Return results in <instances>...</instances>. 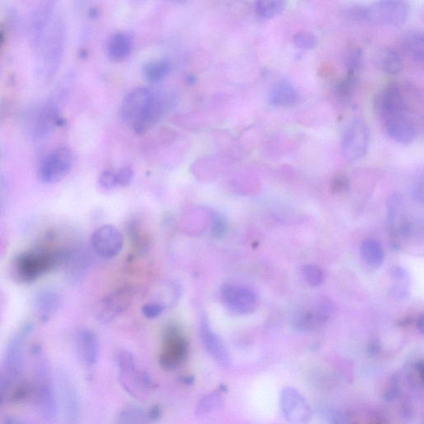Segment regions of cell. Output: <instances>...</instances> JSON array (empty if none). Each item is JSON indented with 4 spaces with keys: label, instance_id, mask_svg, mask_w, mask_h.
Returning <instances> with one entry per match:
<instances>
[{
    "label": "cell",
    "instance_id": "6da1fadb",
    "mask_svg": "<svg viewBox=\"0 0 424 424\" xmlns=\"http://www.w3.org/2000/svg\"><path fill=\"white\" fill-rule=\"evenodd\" d=\"M168 105L167 97L162 92L138 87L123 98L120 116L134 132L141 133L161 120Z\"/></svg>",
    "mask_w": 424,
    "mask_h": 424
},
{
    "label": "cell",
    "instance_id": "7a4b0ae2",
    "mask_svg": "<svg viewBox=\"0 0 424 424\" xmlns=\"http://www.w3.org/2000/svg\"><path fill=\"white\" fill-rule=\"evenodd\" d=\"M66 49V26L63 19H56L37 50L39 59L36 74L40 81L54 79L63 61Z\"/></svg>",
    "mask_w": 424,
    "mask_h": 424
},
{
    "label": "cell",
    "instance_id": "3957f363",
    "mask_svg": "<svg viewBox=\"0 0 424 424\" xmlns=\"http://www.w3.org/2000/svg\"><path fill=\"white\" fill-rule=\"evenodd\" d=\"M63 261V253L39 251L26 252L14 262V272L19 281L31 282Z\"/></svg>",
    "mask_w": 424,
    "mask_h": 424
},
{
    "label": "cell",
    "instance_id": "277c9868",
    "mask_svg": "<svg viewBox=\"0 0 424 424\" xmlns=\"http://www.w3.org/2000/svg\"><path fill=\"white\" fill-rule=\"evenodd\" d=\"M121 382L128 394L144 399L148 392L153 390V383L147 372L139 370L136 360L128 351L122 350L118 355Z\"/></svg>",
    "mask_w": 424,
    "mask_h": 424
},
{
    "label": "cell",
    "instance_id": "5b68a950",
    "mask_svg": "<svg viewBox=\"0 0 424 424\" xmlns=\"http://www.w3.org/2000/svg\"><path fill=\"white\" fill-rule=\"evenodd\" d=\"M408 14L407 4L403 0H379L363 7L362 21L381 26H401Z\"/></svg>",
    "mask_w": 424,
    "mask_h": 424
},
{
    "label": "cell",
    "instance_id": "8992f818",
    "mask_svg": "<svg viewBox=\"0 0 424 424\" xmlns=\"http://www.w3.org/2000/svg\"><path fill=\"white\" fill-rule=\"evenodd\" d=\"M413 111L410 108H397L380 115L386 132L393 141L402 144L415 141L418 128Z\"/></svg>",
    "mask_w": 424,
    "mask_h": 424
},
{
    "label": "cell",
    "instance_id": "52a82bcc",
    "mask_svg": "<svg viewBox=\"0 0 424 424\" xmlns=\"http://www.w3.org/2000/svg\"><path fill=\"white\" fill-rule=\"evenodd\" d=\"M36 400L46 420H55L59 413L58 400L51 380L50 365L45 360H40L37 367Z\"/></svg>",
    "mask_w": 424,
    "mask_h": 424
},
{
    "label": "cell",
    "instance_id": "ba28073f",
    "mask_svg": "<svg viewBox=\"0 0 424 424\" xmlns=\"http://www.w3.org/2000/svg\"><path fill=\"white\" fill-rule=\"evenodd\" d=\"M370 132L364 121L353 118L344 128L341 137V150L350 163L363 158L368 150Z\"/></svg>",
    "mask_w": 424,
    "mask_h": 424
},
{
    "label": "cell",
    "instance_id": "9c48e42d",
    "mask_svg": "<svg viewBox=\"0 0 424 424\" xmlns=\"http://www.w3.org/2000/svg\"><path fill=\"white\" fill-rule=\"evenodd\" d=\"M74 156L69 148L59 147L43 160L39 167V178L44 183H56L71 172Z\"/></svg>",
    "mask_w": 424,
    "mask_h": 424
},
{
    "label": "cell",
    "instance_id": "30bf717a",
    "mask_svg": "<svg viewBox=\"0 0 424 424\" xmlns=\"http://www.w3.org/2000/svg\"><path fill=\"white\" fill-rule=\"evenodd\" d=\"M279 405L283 418L289 423L304 424L312 420L313 411L309 402L293 387L283 388L279 396Z\"/></svg>",
    "mask_w": 424,
    "mask_h": 424
},
{
    "label": "cell",
    "instance_id": "8fae6325",
    "mask_svg": "<svg viewBox=\"0 0 424 424\" xmlns=\"http://www.w3.org/2000/svg\"><path fill=\"white\" fill-rule=\"evenodd\" d=\"M32 330V325L28 323L15 333L5 349L4 358V370L10 382L16 380L24 366V348L26 339Z\"/></svg>",
    "mask_w": 424,
    "mask_h": 424
},
{
    "label": "cell",
    "instance_id": "7c38bea8",
    "mask_svg": "<svg viewBox=\"0 0 424 424\" xmlns=\"http://www.w3.org/2000/svg\"><path fill=\"white\" fill-rule=\"evenodd\" d=\"M58 0H40L31 19L29 36L30 42L37 51L44 42L54 24V15Z\"/></svg>",
    "mask_w": 424,
    "mask_h": 424
},
{
    "label": "cell",
    "instance_id": "4fadbf2b",
    "mask_svg": "<svg viewBox=\"0 0 424 424\" xmlns=\"http://www.w3.org/2000/svg\"><path fill=\"white\" fill-rule=\"evenodd\" d=\"M221 298L225 306L238 315L254 313L258 306L257 297L251 289L235 284H227L221 288Z\"/></svg>",
    "mask_w": 424,
    "mask_h": 424
},
{
    "label": "cell",
    "instance_id": "5bb4252c",
    "mask_svg": "<svg viewBox=\"0 0 424 424\" xmlns=\"http://www.w3.org/2000/svg\"><path fill=\"white\" fill-rule=\"evenodd\" d=\"M56 382L65 418L69 422H76L80 415V400L74 383L64 370H58Z\"/></svg>",
    "mask_w": 424,
    "mask_h": 424
},
{
    "label": "cell",
    "instance_id": "9a60e30c",
    "mask_svg": "<svg viewBox=\"0 0 424 424\" xmlns=\"http://www.w3.org/2000/svg\"><path fill=\"white\" fill-rule=\"evenodd\" d=\"M93 250L98 256L111 258L120 254L123 249V238L121 232L113 226H104L95 231L91 237Z\"/></svg>",
    "mask_w": 424,
    "mask_h": 424
},
{
    "label": "cell",
    "instance_id": "2e32d148",
    "mask_svg": "<svg viewBox=\"0 0 424 424\" xmlns=\"http://www.w3.org/2000/svg\"><path fill=\"white\" fill-rule=\"evenodd\" d=\"M387 219L390 235L394 238L410 236L412 231V225L405 213L403 196L400 193L390 196L387 203Z\"/></svg>",
    "mask_w": 424,
    "mask_h": 424
},
{
    "label": "cell",
    "instance_id": "e0dca14e",
    "mask_svg": "<svg viewBox=\"0 0 424 424\" xmlns=\"http://www.w3.org/2000/svg\"><path fill=\"white\" fill-rule=\"evenodd\" d=\"M131 292L121 289L113 292L102 300L96 311L97 319L101 323H110L131 306Z\"/></svg>",
    "mask_w": 424,
    "mask_h": 424
},
{
    "label": "cell",
    "instance_id": "ac0fdd59",
    "mask_svg": "<svg viewBox=\"0 0 424 424\" xmlns=\"http://www.w3.org/2000/svg\"><path fill=\"white\" fill-rule=\"evenodd\" d=\"M188 343L178 333L175 328H169L166 335V341L163 353L160 358V364L165 369L173 370L177 368L188 355Z\"/></svg>",
    "mask_w": 424,
    "mask_h": 424
},
{
    "label": "cell",
    "instance_id": "d6986e66",
    "mask_svg": "<svg viewBox=\"0 0 424 424\" xmlns=\"http://www.w3.org/2000/svg\"><path fill=\"white\" fill-rule=\"evenodd\" d=\"M200 335L205 349L208 350L211 358L222 366L229 365L230 355L228 350H227L223 340L211 328L206 315H203L201 318Z\"/></svg>",
    "mask_w": 424,
    "mask_h": 424
},
{
    "label": "cell",
    "instance_id": "ffe728a7",
    "mask_svg": "<svg viewBox=\"0 0 424 424\" xmlns=\"http://www.w3.org/2000/svg\"><path fill=\"white\" fill-rule=\"evenodd\" d=\"M330 305L328 300H320L315 306L298 314L294 319V325L298 330H309L323 325L332 315L333 308Z\"/></svg>",
    "mask_w": 424,
    "mask_h": 424
},
{
    "label": "cell",
    "instance_id": "44dd1931",
    "mask_svg": "<svg viewBox=\"0 0 424 424\" xmlns=\"http://www.w3.org/2000/svg\"><path fill=\"white\" fill-rule=\"evenodd\" d=\"M76 348L80 360L86 366L97 363L100 355V343L97 335L91 329H82L76 338Z\"/></svg>",
    "mask_w": 424,
    "mask_h": 424
},
{
    "label": "cell",
    "instance_id": "7402d4cb",
    "mask_svg": "<svg viewBox=\"0 0 424 424\" xmlns=\"http://www.w3.org/2000/svg\"><path fill=\"white\" fill-rule=\"evenodd\" d=\"M61 296L53 288L41 289L35 294L34 305L39 319L46 322L58 311L61 304Z\"/></svg>",
    "mask_w": 424,
    "mask_h": 424
},
{
    "label": "cell",
    "instance_id": "603a6c76",
    "mask_svg": "<svg viewBox=\"0 0 424 424\" xmlns=\"http://www.w3.org/2000/svg\"><path fill=\"white\" fill-rule=\"evenodd\" d=\"M298 98L296 87L291 81L283 79L272 87L268 94V104L273 107L289 108L297 104Z\"/></svg>",
    "mask_w": 424,
    "mask_h": 424
},
{
    "label": "cell",
    "instance_id": "cb8c5ba5",
    "mask_svg": "<svg viewBox=\"0 0 424 424\" xmlns=\"http://www.w3.org/2000/svg\"><path fill=\"white\" fill-rule=\"evenodd\" d=\"M132 49V36L126 32L116 33L108 40L106 49L108 59L113 63H122L131 55Z\"/></svg>",
    "mask_w": 424,
    "mask_h": 424
},
{
    "label": "cell",
    "instance_id": "d4e9b609",
    "mask_svg": "<svg viewBox=\"0 0 424 424\" xmlns=\"http://www.w3.org/2000/svg\"><path fill=\"white\" fill-rule=\"evenodd\" d=\"M35 116L34 133L39 137L49 134L60 121L59 108L53 103L41 107Z\"/></svg>",
    "mask_w": 424,
    "mask_h": 424
},
{
    "label": "cell",
    "instance_id": "484cf974",
    "mask_svg": "<svg viewBox=\"0 0 424 424\" xmlns=\"http://www.w3.org/2000/svg\"><path fill=\"white\" fill-rule=\"evenodd\" d=\"M375 66L386 74L395 76L403 70L400 56L393 49L381 48L376 51L374 56Z\"/></svg>",
    "mask_w": 424,
    "mask_h": 424
},
{
    "label": "cell",
    "instance_id": "4316f807",
    "mask_svg": "<svg viewBox=\"0 0 424 424\" xmlns=\"http://www.w3.org/2000/svg\"><path fill=\"white\" fill-rule=\"evenodd\" d=\"M402 50L413 63L423 65L424 61V38L420 31H411L403 36Z\"/></svg>",
    "mask_w": 424,
    "mask_h": 424
},
{
    "label": "cell",
    "instance_id": "83f0119b",
    "mask_svg": "<svg viewBox=\"0 0 424 424\" xmlns=\"http://www.w3.org/2000/svg\"><path fill=\"white\" fill-rule=\"evenodd\" d=\"M170 71L171 64L167 59L148 61L142 69L144 79L151 84H157L163 81L169 74Z\"/></svg>",
    "mask_w": 424,
    "mask_h": 424
},
{
    "label": "cell",
    "instance_id": "f1b7e54d",
    "mask_svg": "<svg viewBox=\"0 0 424 424\" xmlns=\"http://www.w3.org/2000/svg\"><path fill=\"white\" fill-rule=\"evenodd\" d=\"M360 256L367 266L379 268L385 261V251L379 241L367 239L360 246Z\"/></svg>",
    "mask_w": 424,
    "mask_h": 424
},
{
    "label": "cell",
    "instance_id": "f546056e",
    "mask_svg": "<svg viewBox=\"0 0 424 424\" xmlns=\"http://www.w3.org/2000/svg\"><path fill=\"white\" fill-rule=\"evenodd\" d=\"M288 0H256L257 16L261 19H271L278 16L286 9Z\"/></svg>",
    "mask_w": 424,
    "mask_h": 424
},
{
    "label": "cell",
    "instance_id": "4dcf8cb0",
    "mask_svg": "<svg viewBox=\"0 0 424 424\" xmlns=\"http://www.w3.org/2000/svg\"><path fill=\"white\" fill-rule=\"evenodd\" d=\"M224 405L223 399L219 393H212L199 400L196 408L198 415H206L208 413L220 410Z\"/></svg>",
    "mask_w": 424,
    "mask_h": 424
},
{
    "label": "cell",
    "instance_id": "1f68e13d",
    "mask_svg": "<svg viewBox=\"0 0 424 424\" xmlns=\"http://www.w3.org/2000/svg\"><path fill=\"white\" fill-rule=\"evenodd\" d=\"M358 72L348 71L345 79L339 82L335 91L340 99L348 101L353 97L358 85Z\"/></svg>",
    "mask_w": 424,
    "mask_h": 424
},
{
    "label": "cell",
    "instance_id": "d6a6232c",
    "mask_svg": "<svg viewBox=\"0 0 424 424\" xmlns=\"http://www.w3.org/2000/svg\"><path fill=\"white\" fill-rule=\"evenodd\" d=\"M211 235L215 239H223L228 232V223L219 212L210 209Z\"/></svg>",
    "mask_w": 424,
    "mask_h": 424
},
{
    "label": "cell",
    "instance_id": "836d02e7",
    "mask_svg": "<svg viewBox=\"0 0 424 424\" xmlns=\"http://www.w3.org/2000/svg\"><path fill=\"white\" fill-rule=\"evenodd\" d=\"M149 422L148 412L136 406H129L118 416L120 423H144Z\"/></svg>",
    "mask_w": 424,
    "mask_h": 424
},
{
    "label": "cell",
    "instance_id": "e575fe53",
    "mask_svg": "<svg viewBox=\"0 0 424 424\" xmlns=\"http://www.w3.org/2000/svg\"><path fill=\"white\" fill-rule=\"evenodd\" d=\"M363 61V53L358 46H351L346 49L344 63L348 71L359 72Z\"/></svg>",
    "mask_w": 424,
    "mask_h": 424
},
{
    "label": "cell",
    "instance_id": "d590c367",
    "mask_svg": "<svg viewBox=\"0 0 424 424\" xmlns=\"http://www.w3.org/2000/svg\"><path fill=\"white\" fill-rule=\"evenodd\" d=\"M303 276L305 281L311 287H318L324 281L325 275L322 268L315 265H306L303 267Z\"/></svg>",
    "mask_w": 424,
    "mask_h": 424
},
{
    "label": "cell",
    "instance_id": "8d00e7d4",
    "mask_svg": "<svg viewBox=\"0 0 424 424\" xmlns=\"http://www.w3.org/2000/svg\"><path fill=\"white\" fill-rule=\"evenodd\" d=\"M293 45L302 50H313L316 48L317 38L308 31H299L293 38Z\"/></svg>",
    "mask_w": 424,
    "mask_h": 424
},
{
    "label": "cell",
    "instance_id": "74e56055",
    "mask_svg": "<svg viewBox=\"0 0 424 424\" xmlns=\"http://www.w3.org/2000/svg\"><path fill=\"white\" fill-rule=\"evenodd\" d=\"M350 189V180L344 174H339L330 183V191L332 194L345 193Z\"/></svg>",
    "mask_w": 424,
    "mask_h": 424
},
{
    "label": "cell",
    "instance_id": "f35d334b",
    "mask_svg": "<svg viewBox=\"0 0 424 424\" xmlns=\"http://www.w3.org/2000/svg\"><path fill=\"white\" fill-rule=\"evenodd\" d=\"M118 186L127 187L131 183L133 178V171L129 166L123 167L116 173Z\"/></svg>",
    "mask_w": 424,
    "mask_h": 424
},
{
    "label": "cell",
    "instance_id": "ab89813d",
    "mask_svg": "<svg viewBox=\"0 0 424 424\" xmlns=\"http://www.w3.org/2000/svg\"><path fill=\"white\" fill-rule=\"evenodd\" d=\"M99 185L101 188L105 190H111L118 187L116 173L105 171L100 176Z\"/></svg>",
    "mask_w": 424,
    "mask_h": 424
},
{
    "label": "cell",
    "instance_id": "60d3db41",
    "mask_svg": "<svg viewBox=\"0 0 424 424\" xmlns=\"http://www.w3.org/2000/svg\"><path fill=\"white\" fill-rule=\"evenodd\" d=\"M164 307L162 304L157 303H152L144 305L142 308V312L147 318H156L163 312Z\"/></svg>",
    "mask_w": 424,
    "mask_h": 424
},
{
    "label": "cell",
    "instance_id": "b9f144b4",
    "mask_svg": "<svg viewBox=\"0 0 424 424\" xmlns=\"http://www.w3.org/2000/svg\"><path fill=\"white\" fill-rule=\"evenodd\" d=\"M10 383L11 382L9 380L4 370H0V405H2L5 395L7 394Z\"/></svg>",
    "mask_w": 424,
    "mask_h": 424
},
{
    "label": "cell",
    "instance_id": "7bdbcfd3",
    "mask_svg": "<svg viewBox=\"0 0 424 424\" xmlns=\"http://www.w3.org/2000/svg\"><path fill=\"white\" fill-rule=\"evenodd\" d=\"M423 180L420 182H418L413 186V195L415 196V198L417 201H420L421 203L423 201Z\"/></svg>",
    "mask_w": 424,
    "mask_h": 424
},
{
    "label": "cell",
    "instance_id": "ee69618b",
    "mask_svg": "<svg viewBox=\"0 0 424 424\" xmlns=\"http://www.w3.org/2000/svg\"><path fill=\"white\" fill-rule=\"evenodd\" d=\"M149 421H158L161 418V410L158 406H154L148 411Z\"/></svg>",
    "mask_w": 424,
    "mask_h": 424
},
{
    "label": "cell",
    "instance_id": "f6af8a7d",
    "mask_svg": "<svg viewBox=\"0 0 424 424\" xmlns=\"http://www.w3.org/2000/svg\"><path fill=\"white\" fill-rule=\"evenodd\" d=\"M129 4L133 7L141 6L146 0H127Z\"/></svg>",
    "mask_w": 424,
    "mask_h": 424
},
{
    "label": "cell",
    "instance_id": "bcb514c9",
    "mask_svg": "<svg viewBox=\"0 0 424 424\" xmlns=\"http://www.w3.org/2000/svg\"><path fill=\"white\" fill-rule=\"evenodd\" d=\"M417 328L418 330H420V333L421 334L423 333V317H420V320H418Z\"/></svg>",
    "mask_w": 424,
    "mask_h": 424
},
{
    "label": "cell",
    "instance_id": "7dc6e473",
    "mask_svg": "<svg viewBox=\"0 0 424 424\" xmlns=\"http://www.w3.org/2000/svg\"><path fill=\"white\" fill-rule=\"evenodd\" d=\"M188 84L189 85H195L196 82V79L195 76L190 75L188 76Z\"/></svg>",
    "mask_w": 424,
    "mask_h": 424
},
{
    "label": "cell",
    "instance_id": "c3c4849f",
    "mask_svg": "<svg viewBox=\"0 0 424 424\" xmlns=\"http://www.w3.org/2000/svg\"><path fill=\"white\" fill-rule=\"evenodd\" d=\"M4 198H3V196H2L1 191H0V213H1V211L4 208Z\"/></svg>",
    "mask_w": 424,
    "mask_h": 424
},
{
    "label": "cell",
    "instance_id": "681fc988",
    "mask_svg": "<svg viewBox=\"0 0 424 424\" xmlns=\"http://www.w3.org/2000/svg\"><path fill=\"white\" fill-rule=\"evenodd\" d=\"M86 0H75V4L77 7H81L82 4H84Z\"/></svg>",
    "mask_w": 424,
    "mask_h": 424
},
{
    "label": "cell",
    "instance_id": "f907efd6",
    "mask_svg": "<svg viewBox=\"0 0 424 424\" xmlns=\"http://www.w3.org/2000/svg\"><path fill=\"white\" fill-rule=\"evenodd\" d=\"M4 41V33L2 32V31H0V48H1Z\"/></svg>",
    "mask_w": 424,
    "mask_h": 424
},
{
    "label": "cell",
    "instance_id": "816d5d0a",
    "mask_svg": "<svg viewBox=\"0 0 424 424\" xmlns=\"http://www.w3.org/2000/svg\"><path fill=\"white\" fill-rule=\"evenodd\" d=\"M170 1H173V2L178 3V4H183L184 2L187 1V0H170Z\"/></svg>",
    "mask_w": 424,
    "mask_h": 424
}]
</instances>
